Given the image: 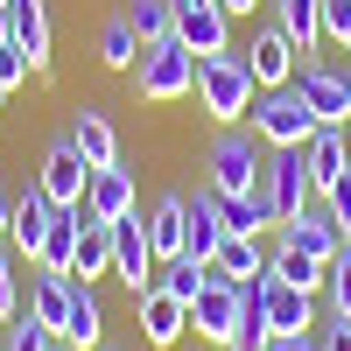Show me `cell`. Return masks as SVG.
Returning <instances> with one entry per match:
<instances>
[{
  "instance_id": "cell-38",
  "label": "cell",
  "mask_w": 351,
  "mask_h": 351,
  "mask_svg": "<svg viewBox=\"0 0 351 351\" xmlns=\"http://www.w3.org/2000/svg\"><path fill=\"white\" fill-rule=\"evenodd\" d=\"M316 344H324V351H351V316H330V330L316 337Z\"/></svg>"
},
{
  "instance_id": "cell-37",
  "label": "cell",
  "mask_w": 351,
  "mask_h": 351,
  "mask_svg": "<svg viewBox=\"0 0 351 351\" xmlns=\"http://www.w3.org/2000/svg\"><path fill=\"white\" fill-rule=\"evenodd\" d=\"M324 204H330V218L344 225V239H351V176H344V183H330V190H324Z\"/></svg>"
},
{
  "instance_id": "cell-14",
  "label": "cell",
  "mask_w": 351,
  "mask_h": 351,
  "mask_svg": "<svg viewBox=\"0 0 351 351\" xmlns=\"http://www.w3.org/2000/svg\"><path fill=\"white\" fill-rule=\"evenodd\" d=\"M190 330L211 337V344H232V330H239V288H232V281H211V288L190 302Z\"/></svg>"
},
{
  "instance_id": "cell-20",
  "label": "cell",
  "mask_w": 351,
  "mask_h": 351,
  "mask_svg": "<svg viewBox=\"0 0 351 351\" xmlns=\"http://www.w3.org/2000/svg\"><path fill=\"white\" fill-rule=\"evenodd\" d=\"M218 246H225V218H218V197H211V190H197V197H190L183 260H204V267H211V260H218Z\"/></svg>"
},
{
  "instance_id": "cell-10",
  "label": "cell",
  "mask_w": 351,
  "mask_h": 351,
  "mask_svg": "<svg viewBox=\"0 0 351 351\" xmlns=\"http://www.w3.org/2000/svg\"><path fill=\"white\" fill-rule=\"evenodd\" d=\"M239 56H246V71H253L260 92H274V84H295V71H302V49L288 43V28H281V21L253 28V49H239Z\"/></svg>"
},
{
  "instance_id": "cell-22",
  "label": "cell",
  "mask_w": 351,
  "mask_h": 351,
  "mask_svg": "<svg viewBox=\"0 0 351 351\" xmlns=\"http://www.w3.org/2000/svg\"><path fill=\"white\" fill-rule=\"evenodd\" d=\"M71 141H77V155L92 162V169H112V162H120V134H112V120H106L99 106H84L77 120H71Z\"/></svg>"
},
{
  "instance_id": "cell-36",
  "label": "cell",
  "mask_w": 351,
  "mask_h": 351,
  "mask_svg": "<svg viewBox=\"0 0 351 351\" xmlns=\"http://www.w3.org/2000/svg\"><path fill=\"white\" fill-rule=\"evenodd\" d=\"M14 84H28V56L14 43H0V92H14Z\"/></svg>"
},
{
  "instance_id": "cell-35",
  "label": "cell",
  "mask_w": 351,
  "mask_h": 351,
  "mask_svg": "<svg viewBox=\"0 0 351 351\" xmlns=\"http://www.w3.org/2000/svg\"><path fill=\"white\" fill-rule=\"evenodd\" d=\"M324 43H337L351 56V0H324Z\"/></svg>"
},
{
  "instance_id": "cell-28",
  "label": "cell",
  "mask_w": 351,
  "mask_h": 351,
  "mask_svg": "<svg viewBox=\"0 0 351 351\" xmlns=\"http://www.w3.org/2000/svg\"><path fill=\"white\" fill-rule=\"evenodd\" d=\"M141 49H148V43L134 36V21H127V14H112V21H106V36H99V64H106V71H127V77H134Z\"/></svg>"
},
{
  "instance_id": "cell-11",
  "label": "cell",
  "mask_w": 351,
  "mask_h": 351,
  "mask_svg": "<svg viewBox=\"0 0 351 351\" xmlns=\"http://www.w3.org/2000/svg\"><path fill=\"white\" fill-rule=\"evenodd\" d=\"M281 239H288V246H302L309 260H324V267H330V260L344 253V225L330 218V204H324V197H309L302 211L281 225Z\"/></svg>"
},
{
  "instance_id": "cell-3",
  "label": "cell",
  "mask_w": 351,
  "mask_h": 351,
  "mask_svg": "<svg viewBox=\"0 0 351 351\" xmlns=\"http://www.w3.org/2000/svg\"><path fill=\"white\" fill-rule=\"evenodd\" d=\"M134 92L148 99V106H169V99H183V92H197V56L183 49V43H148L141 49V64H134Z\"/></svg>"
},
{
  "instance_id": "cell-30",
  "label": "cell",
  "mask_w": 351,
  "mask_h": 351,
  "mask_svg": "<svg viewBox=\"0 0 351 351\" xmlns=\"http://www.w3.org/2000/svg\"><path fill=\"white\" fill-rule=\"evenodd\" d=\"M218 218H225V232H246V239H260V232L274 225V211H267V197H218Z\"/></svg>"
},
{
  "instance_id": "cell-46",
  "label": "cell",
  "mask_w": 351,
  "mask_h": 351,
  "mask_svg": "<svg viewBox=\"0 0 351 351\" xmlns=\"http://www.w3.org/2000/svg\"><path fill=\"white\" fill-rule=\"evenodd\" d=\"M99 351H106V344H99Z\"/></svg>"
},
{
  "instance_id": "cell-8",
  "label": "cell",
  "mask_w": 351,
  "mask_h": 351,
  "mask_svg": "<svg viewBox=\"0 0 351 351\" xmlns=\"http://www.w3.org/2000/svg\"><path fill=\"white\" fill-rule=\"evenodd\" d=\"M176 43H183L197 64L204 56H225L232 49V14L218 0H176Z\"/></svg>"
},
{
  "instance_id": "cell-45",
  "label": "cell",
  "mask_w": 351,
  "mask_h": 351,
  "mask_svg": "<svg viewBox=\"0 0 351 351\" xmlns=\"http://www.w3.org/2000/svg\"><path fill=\"white\" fill-rule=\"evenodd\" d=\"M0 337H8V330H0Z\"/></svg>"
},
{
  "instance_id": "cell-12",
  "label": "cell",
  "mask_w": 351,
  "mask_h": 351,
  "mask_svg": "<svg viewBox=\"0 0 351 351\" xmlns=\"http://www.w3.org/2000/svg\"><path fill=\"white\" fill-rule=\"evenodd\" d=\"M49 225H56V204H49L36 183H28V190L14 197V218H8V246H14V260H43Z\"/></svg>"
},
{
  "instance_id": "cell-34",
  "label": "cell",
  "mask_w": 351,
  "mask_h": 351,
  "mask_svg": "<svg viewBox=\"0 0 351 351\" xmlns=\"http://www.w3.org/2000/svg\"><path fill=\"white\" fill-rule=\"evenodd\" d=\"M324 295H330V309H337V316H351V239H344V253L330 260V274H324Z\"/></svg>"
},
{
  "instance_id": "cell-1",
  "label": "cell",
  "mask_w": 351,
  "mask_h": 351,
  "mask_svg": "<svg viewBox=\"0 0 351 351\" xmlns=\"http://www.w3.org/2000/svg\"><path fill=\"white\" fill-rule=\"evenodd\" d=\"M197 99H204V112H211L218 127H239L246 112H253V99H260V84H253V71H246V56H239V49L204 56V64H197Z\"/></svg>"
},
{
  "instance_id": "cell-4",
  "label": "cell",
  "mask_w": 351,
  "mask_h": 351,
  "mask_svg": "<svg viewBox=\"0 0 351 351\" xmlns=\"http://www.w3.org/2000/svg\"><path fill=\"white\" fill-rule=\"evenodd\" d=\"M260 169H267V148H260L253 134L225 127L211 141V197H253L260 190Z\"/></svg>"
},
{
  "instance_id": "cell-27",
  "label": "cell",
  "mask_w": 351,
  "mask_h": 351,
  "mask_svg": "<svg viewBox=\"0 0 351 351\" xmlns=\"http://www.w3.org/2000/svg\"><path fill=\"white\" fill-rule=\"evenodd\" d=\"M77 239H84V211H56V225H49V239H43V260H36V267H43V274H71Z\"/></svg>"
},
{
  "instance_id": "cell-31",
  "label": "cell",
  "mask_w": 351,
  "mask_h": 351,
  "mask_svg": "<svg viewBox=\"0 0 351 351\" xmlns=\"http://www.w3.org/2000/svg\"><path fill=\"white\" fill-rule=\"evenodd\" d=\"M120 14L134 21L141 43H169V36H176V0H127Z\"/></svg>"
},
{
  "instance_id": "cell-32",
  "label": "cell",
  "mask_w": 351,
  "mask_h": 351,
  "mask_svg": "<svg viewBox=\"0 0 351 351\" xmlns=\"http://www.w3.org/2000/svg\"><path fill=\"white\" fill-rule=\"evenodd\" d=\"M211 281H218V267H204V260H169V267H162V288L176 302H197Z\"/></svg>"
},
{
  "instance_id": "cell-5",
  "label": "cell",
  "mask_w": 351,
  "mask_h": 351,
  "mask_svg": "<svg viewBox=\"0 0 351 351\" xmlns=\"http://www.w3.org/2000/svg\"><path fill=\"white\" fill-rule=\"evenodd\" d=\"M36 190L56 204V211H84V190H92V162L77 155V141L71 134H56L49 141V155L36 169Z\"/></svg>"
},
{
  "instance_id": "cell-9",
  "label": "cell",
  "mask_w": 351,
  "mask_h": 351,
  "mask_svg": "<svg viewBox=\"0 0 351 351\" xmlns=\"http://www.w3.org/2000/svg\"><path fill=\"white\" fill-rule=\"evenodd\" d=\"M295 92L309 99L316 127H351V71H337V64H302V71H295Z\"/></svg>"
},
{
  "instance_id": "cell-13",
  "label": "cell",
  "mask_w": 351,
  "mask_h": 351,
  "mask_svg": "<svg viewBox=\"0 0 351 351\" xmlns=\"http://www.w3.org/2000/svg\"><path fill=\"white\" fill-rule=\"evenodd\" d=\"M8 36L28 56V71L49 77V8H43V0H8Z\"/></svg>"
},
{
  "instance_id": "cell-25",
  "label": "cell",
  "mask_w": 351,
  "mask_h": 351,
  "mask_svg": "<svg viewBox=\"0 0 351 351\" xmlns=\"http://www.w3.org/2000/svg\"><path fill=\"white\" fill-rule=\"evenodd\" d=\"M211 267H218V281L239 288V281H260V274H267V253H260V239H246V232H225V246H218Z\"/></svg>"
},
{
  "instance_id": "cell-24",
  "label": "cell",
  "mask_w": 351,
  "mask_h": 351,
  "mask_svg": "<svg viewBox=\"0 0 351 351\" xmlns=\"http://www.w3.org/2000/svg\"><path fill=\"white\" fill-rule=\"evenodd\" d=\"M274 21L288 28V43H295L302 64H309L316 43H324V0H274Z\"/></svg>"
},
{
  "instance_id": "cell-29",
  "label": "cell",
  "mask_w": 351,
  "mask_h": 351,
  "mask_svg": "<svg viewBox=\"0 0 351 351\" xmlns=\"http://www.w3.org/2000/svg\"><path fill=\"white\" fill-rule=\"evenodd\" d=\"M267 274H274V281H288V288H324V274H330V267H324V260H309L302 246H288V239H281V246L267 253Z\"/></svg>"
},
{
  "instance_id": "cell-26",
  "label": "cell",
  "mask_w": 351,
  "mask_h": 351,
  "mask_svg": "<svg viewBox=\"0 0 351 351\" xmlns=\"http://www.w3.org/2000/svg\"><path fill=\"white\" fill-rule=\"evenodd\" d=\"M71 274H77L84 288L112 274V225H99L92 211H84V239H77V260H71Z\"/></svg>"
},
{
  "instance_id": "cell-43",
  "label": "cell",
  "mask_w": 351,
  "mask_h": 351,
  "mask_svg": "<svg viewBox=\"0 0 351 351\" xmlns=\"http://www.w3.org/2000/svg\"><path fill=\"white\" fill-rule=\"evenodd\" d=\"M49 351H71V344H49Z\"/></svg>"
},
{
  "instance_id": "cell-21",
  "label": "cell",
  "mask_w": 351,
  "mask_h": 351,
  "mask_svg": "<svg viewBox=\"0 0 351 351\" xmlns=\"http://www.w3.org/2000/svg\"><path fill=\"white\" fill-rule=\"evenodd\" d=\"M183 232H190V197H162L155 211H148V246H155L162 267L183 260Z\"/></svg>"
},
{
  "instance_id": "cell-2",
  "label": "cell",
  "mask_w": 351,
  "mask_h": 351,
  "mask_svg": "<svg viewBox=\"0 0 351 351\" xmlns=\"http://www.w3.org/2000/svg\"><path fill=\"white\" fill-rule=\"evenodd\" d=\"M309 134H316V112L295 84H274V92L253 99V141L260 148H309Z\"/></svg>"
},
{
  "instance_id": "cell-40",
  "label": "cell",
  "mask_w": 351,
  "mask_h": 351,
  "mask_svg": "<svg viewBox=\"0 0 351 351\" xmlns=\"http://www.w3.org/2000/svg\"><path fill=\"white\" fill-rule=\"evenodd\" d=\"M8 218H14V204H8V190H0V246H8Z\"/></svg>"
},
{
  "instance_id": "cell-19",
  "label": "cell",
  "mask_w": 351,
  "mask_h": 351,
  "mask_svg": "<svg viewBox=\"0 0 351 351\" xmlns=\"http://www.w3.org/2000/svg\"><path fill=\"white\" fill-rule=\"evenodd\" d=\"M84 211H92L99 225H120L127 211H141L134 204V176L112 162V169H92V190H84Z\"/></svg>"
},
{
  "instance_id": "cell-33",
  "label": "cell",
  "mask_w": 351,
  "mask_h": 351,
  "mask_svg": "<svg viewBox=\"0 0 351 351\" xmlns=\"http://www.w3.org/2000/svg\"><path fill=\"white\" fill-rule=\"evenodd\" d=\"M28 309L21 281H14V246H0V324H14V316Z\"/></svg>"
},
{
  "instance_id": "cell-42",
  "label": "cell",
  "mask_w": 351,
  "mask_h": 351,
  "mask_svg": "<svg viewBox=\"0 0 351 351\" xmlns=\"http://www.w3.org/2000/svg\"><path fill=\"white\" fill-rule=\"evenodd\" d=\"M0 43H14V36H8V8H0Z\"/></svg>"
},
{
  "instance_id": "cell-7",
  "label": "cell",
  "mask_w": 351,
  "mask_h": 351,
  "mask_svg": "<svg viewBox=\"0 0 351 351\" xmlns=\"http://www.w3.org/2000/svg\"><path fill=\"white\" fill-rule=\"evenodd\" d=\"M112 274H120L134 295H148V288L162 281V260L148 246V225H141V211H127L120 225H112Z\"/></svg>"
},
{
  "instance_id": "cell-16",
  "label": "cell",
  "mask_w": 351,
  "mask_h": 351,
  "mask_svg": "<svg viewBox=\"0 0 351 351\" xmlns=\"http://www.w3.org/2000/svg\"><path fill=\"white\" fill-rule=\"evenodd\" d=\"M71 295H77V274H28V316L49 330V337H64V316H71Z\"/></svg>"
},
{
  "instance_id": "cell-6",
  "label": "cell",
  "mask_w": 351,
  "mask_h": 351,
  "mask_svg": "<svg viewBox=\"0 0 351 351\" xmlns=\"http://www.w3.org/2000/svg\"><path fill=\"white\" fill-rule=\"evenodd\" d=\"M260 197H267L274 225H288V218H295L302 204L316 197V190H309V162H302V148H267V169H260Z\"/></svg>"
},
{
  "instance_id": "cell-18",
  "label": "cell",
  "mask_w": 351,
  "mask_h": 351,
  "mask_svg": "<svg viewBox=\"0 0 351 351\" xmlns=\"http://www.w3.org/2000/svg\"><path fill=\"white\" fill-rule=\"evenodd\" d=\"M134 309H141V337H148V344H176L190 330V302H176L162 281L148 288V295H134Z\"/></svg>"
},
{
  "instance_id": "cell-44",
  "label": "cell",
  "mask_w": 351,
  "mask_h": 351,
  "mask_svg": "<svg viewBox=\"0 0 351 351\" xmlns=\"http://www.w3.org/2000/svg\"><path fill=\"white\" fill-rule=\"evenodd\" d=\"M0 8H8V0H0Z\"/></svg>"
},
{
  "instance_id": "cell-17",
  "label": "cell",
  "mask_w": 351,
  "mask_h": 351,
  "mask_svg": "<svg viewBox=\"0 0 351 351\" xmlns=\"http://www.w3.org/2000/svg\"><path fill=\"white\" fill-rule=\"evenodd\" d=\"M316 324V288H288L267 274V330L274 337H302Z\"/></svg>"
},
{
  "instance_id": "cell-23",
  "label": "cell",
  "mask_w": 351,
  "mask_h": 351,
  "mask_svg": "<svg viewBox=\"0 0 351 351\" xmlns=\"http://www.w3.org/2000/svg\"><path fill=\"white\" fill-rule=\"evenodd\" d=\"M99 337H106V309H99V295L77 281V295H71V316H64V337L56 344H71V351H99Z\"/></svg>"
},
{
  "instance_id": "cell-41",
  "label": "cell",
  "mask_w": 351,
  "mask_h": 351,
  "mask_svg": "<svg viewBox=\"0 0 351 351\" xmlns=\"http://www.w3.org/2000/svg\"><path fill=\"white\" fill-rule=\"evenodd\" d=\"M218 8H225V14H253L260 0H218Z\"/></svg>"
},
{
  "instance_id": "cell-15",
  "label": "cell",
  "mask_w": 351,
  "mask_h": 351,
  "mask_svg": "<svg viewBox=\"0 0 351 351\" xmlns=\"http://www.w3.org/2000/svg\"><path fill=\"white\" fill-rule=\"evenodd\" d=\"M302 162H309V190H316V197H324L330 183H344V176H351V141H344V127H316L309 148H302Z\"/></svg>"
},
{
  "instance_id": "cell-39",
  "label": "cell",
  "mask_w": 351,
  "mask_h": 351,
  "mask_svg": "<svg viewBox=\"0 0 351 351\" xmlns=\"http://www.w3.org/2000/svg\"><path fill=\"white\" fill-rule=\"evenodd\" d=\"M267 351H324V344H316V330H302V337H267Z\"/></svg>"
}]
</instances>
